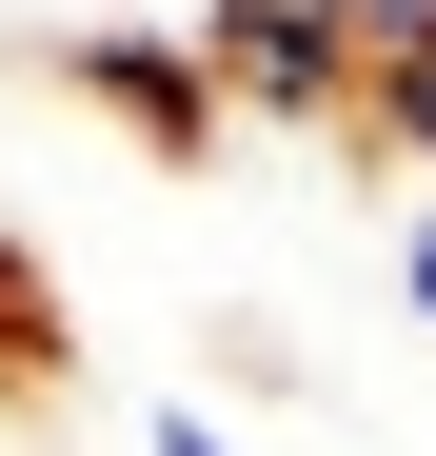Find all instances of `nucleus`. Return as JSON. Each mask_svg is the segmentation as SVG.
I'll return each instance as SVG.
<instances>
[{"instance_id":"1","label":"nucleus","mask_w":436,"mask_h":456,"mask_svg":"<svg viewBox=\"0 0 436 456\" xmlns=\"http://www.w3.org/2000/svg\"><path fill=\"white\" fill-rule=\"evenodd\" d=\"M198 80H218V119L357 139V20L337 0H198Z\"/></svg>"},{"instance_id":"2","label":"nucleus","mask_w":436,"mask_h":456,"mask_svg":"<svg viewBox=\"0 0 436 456\" xmlns=\"http://www.w3.org/2000/svg\"><path fill=\"white\" fill-rule=\"evenodd\" d=\"M60 80L80 100H119L159 159H218V80H198V20H80L60 40Z\"/></svg>"},{"instance_id":"3","label":"nucleus","mask_w":436,"mask_h":456,"mask_svg":"<svg viewBox=\"0 0 436 456\" xmlns=\"http://www.w3.org/2000/svg\"><path fill=\"white\" fill-rule=\"evenodd\" d=\"M397 318H436V199H397Z\"/></svg>"},{"instance_id":"4","label":"nucleus","mask_w":436,"mask_h":456,"mask_svg":"<svg viewBox=\"0 0 436 456\" xmlns=\"http://www.w3.org/2000/svg\"><path fill=\"white\" fill-rule=\"evenodd\" d=\"M139 456H238V436H218L198 397H159V417H139Z\"/></svg>"}]
</instances>
